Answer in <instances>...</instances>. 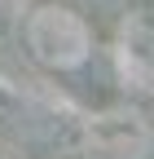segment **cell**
Listing matches in <instances>:
<instances>
[{
	"instance_id": "obj_1",
	"label": "cell",
	"mask_w": 154,
	"mask_h": 159,
	"mask_svg": "<svg viewBox=\"0 0 154 159\" xmlns=\"http://www.w3.org/2000/svg\"><path fill=\"white\" fill-rule=\"evenodd\" d=\"M22 49L49 75H79L97 53V35L79 9L62 0H40L22 22Z\"/></svg>"
},
{
	"instance_id": "obj_2",
	"label": "cell",
	"mask_w": 154,
	"mask_h": 159,
	"mask_svg": "<svg viewBox=\"0 0 154 159\" xmlns=\"http://www.w3.org/2000/svg\"><path fill=\"white\" fill-rule=\"evenodd\" d=\"M71 159H154V124L137 106L97 111L75 128Z\"/></svg>"
},
{
	"instance_id": "obj_3",
	"label": "cell",
	"mask_w": 154,
	"mask_h": 159,
	"mask_svg": "<svg viewBox=\"0 0 154 159\" xmlns=\"http://www.w3.org/2000/svg\"><path fill=\"white\" fill-rule=\"evenodd\" d=\"M0 119H9V102H5V93H0Z\"/></svg>"
}]
</instances>
